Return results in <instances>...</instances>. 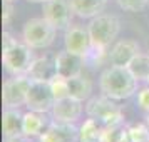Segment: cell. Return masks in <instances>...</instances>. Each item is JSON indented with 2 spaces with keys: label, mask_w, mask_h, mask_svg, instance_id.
Instances as JSON below:
<instances>
[{
  "label": "cell",
  "mask_w": 149,
  "mask_h": 142,
  "mask_svg": "<svg viewBox=\"0 0 149 142\" xmlns=\"http://www.w3.org/2000/svg\"><path fill=\"white\" fill-rule=\"evenodd\" d=\"M137 82L139 80H136L127 67L111 65L102 70L99 77V89L102 95L112 100H124L137 90Z\"/></svg>",
  "instance_id": "6da1fadb"
},
{
  "label": "cell",
  "mask_w": 149,
  "mask_h": 142,
  "mask_svg": "<svg viewBox=\"0 0 149 142\" xmlns=\"http://www.w3.org/2000/svg\"><path fill=\"white\" fill-rule=\"evenodd\" d=\"M34 48L29 47L25 42H19L7 32L3 34V52L2 64L10 75H27L29 69L34 62Z\"/></svg>",
  "instance_id": "7a4b0ae2"
},
{
  "label": "cell",
  "mask_w": 149,
  "mask_h": 142,
  "mask_svg": "<svg viewBox=\"0 0 149 142\" xmlns=\"http://www.w3.org/2000/svg\"><path fill=\"white\" fill-rule=\"evenodd\" d=\"M87 30H89V35H91L92 47L106 50L121 32V22L116 15L101 14L94 17V19H91Z\"/></svg>",
  "instance_id": "3957f363"
},
{
  "label": "cell",
  "mask_w": 149,
  "mask_h": 142,
  "mask_svg": "<svg viewBox=\"0 0 149 142\" xmlns=\"http://www.w3.org/2000/svg\"><path fill=\"white\" fill-rule=\"evenodd\" d=\"M57 28L50 25L44 17L30 19L22 28V40L32 48H47L55 40Z\"/></svg>",
  "instance_id": "277c9868"
},
{
  "label": "cell",
  "mask_w": 149,
  "mask_h": 142,
  "mask_svg": "<svg viewBox=\"0 0 149 142\" xmlns=\"http://www.w3.org/2000/svg\"><path fill=\"white\" fill-rule=\"evenodd\" d=\"M86 114H87V117H94L97 121H101L106 127L121 125L122 119H124L121 107L106 95L91 97L86 102Z\"/></svg>",
  "instance_id": "5b68a950"
},
{
  "label": "cell",
  "mask_w": 149,
  "mask_h": 142,
  "mask_svg": "<svg viewBox=\"0 0 149 142\" xmlns=\"http://www.w3.org/2000/svg\"><path fill=\"white\" fill-rule=\"evenodd\" d=\"M30 85L29 75H10L2 85V102L5 109H20L27 102Z\"/></svg>",
  "instance_id": "8992f818"
},
{
  "label": "cell",
  "mask_w": 149,
  "mask_h": 142,
  "mask_svg": "<svg viewBox=\"0 0 149 142\" xmlns=\"http://www.w3.org/2000/svg\"><path fill=\"white\" fill-rule=\"evenodd\" d=\"M54 104H55V97L52 94V89H50L49 82L30 80L29 92H27V102H25L29 110L50 114Z\"/></svg>",
  "instance_id": "52a82bcc"
},
{
  "label": "cell",
  "mask_w": 149,
  "mask_h": 142,
  "mask_svg": "<svg viewBox=\"0 0 149 142\" xmlns=\"http://www.w3.org/2000/svg\"><path fill=\"white\" fill-rule=\"evenodd\" d=\"M42 12L44 19L54 25L57 30H67L69 25L72 24V8L69 0H47L45 3H42Z\"/></svg>",
  "instance_id": "ba28073f"
},
{
  "label": "cell",
  "mask_w": 149,
  "mask_h": 142,
  "mask_svg": "<svg viewBox=\"0 0 149 142\" xmlns=\"http://www.w3.org/2000/svg\"><path fill=\"white\" fill-rule=\"evenodd\" d=\"M86 112V105L84 102L72 99V97H65V99H59L55 100L54 107L50 110V117L54 122H61V124H75Z\"/></svg>",
  "instance_id": "9c48e42d"
},
{
  "label": "cell",
  "mask_w": 149,
  "mask_h": 142,
  "mask_svg": "<svg viewBox=\"0 0 149 142\" xmlns=\"http://www.w3.org/2000/svg\"><path fill=\"white\" fill-rule=\"evenodd\" d=\"M64 48L72 54L87 57L91 48H92V42H91L87 27H82L79 24H70L69 28L65 30V35H64Z\"/></svg>",
  "instance_id": "30bf717a"
},
{
  "label": "cell",
  "mask_w": 149,
  "mask_h": 142,
  "mask_svg": "<svg viewBox=\"0 0 149 142\" xmlns=\"http://www.w3.org/2000/svg\"><path fill=\"white\" fill-rule=\"evenodd\" d=\"M54 60H55L57 75H61L64 79H72V77L81 75L82 69L86 65V57L72 54V52H69L65 48L55 54Z\"/></svg>",
  "instance_id": "8fae6325"
},
{
  "label": "cell",
  "mask_w": 149,
  "mask_h": 142,
  "mask_svg": "<svg viewBox=\"0 0 149 142\" xmlns=\"http://www.w3.org/2000/svg\"><path fill=\"white\" fill-rule=\"evenodd\" d=\"M39 142H77L79 141V129L75 124H61V122H50L40 137Z\"/></svg>",
  "instance_id": "7c38bea8"
},
{
  "label": "cell",
  "mask_w": 149,
  "mask_h": 142,
  "mask_svg": "<svg viewBox=\"0 0 149 142\" xmlns=\"http://www.w3.org/2000/svg\"><path fill=\"white\" fill-rule=\"evenodd\" d=\"M137 54H141L137 42L132 39H124L119 40L109 52V62L111 65H117V67H127L129 62L134 59Z\"/></svg>",
  "instance_id": "4fadbf2b"
},
{
  "label": "cell",
  "mask_w": 149,
  "mask_h": 142,
  "mask_svg": "<svg viewBox=\"0 0 149 142\" xmlns=\"http://www.w3.org/2000/svg\"><path fill=\"white\" fill-rule=\"evenodd\" d=\"M52 119H49L45 112H35L29 110L24 114V137L35 139L40 137V134L50 125Z\"/></svg>",
  "instance_id": "5bb4252c"
},
{
  "label": "cell",
  "mask_w": 149,
  "mask_h": 142,
  "mask_svg": "<svg viewBox=\"0 0 149 142\" xmlns=\"http://www.w3.org/2000/svg\"><path fill=\"white\" fill-rule=\"evenodd\" d=\"M2 129L3 137H22L24 135V114L19 109H3L2 115Z\"/></svg>",
  "instance_id": "9a60e30c"
},
{
  "label": "cell",
  "mask_w": 149,
  "mask_h": 142,
  "mask_svg": "<svg viewBox=\"0 0 149 142\" xmlns=\"http://www.w3.org/2000/svg\"><path fill=\"white\" fill-rule=\"evenodd\" d=\"M29 79L30 80H40V82H50L57 75L55 70V60L50 57H37L34 59L32 65L29 69Z\"/></svg>",
  "instance_id": "2e32d148"
},
{
  "label": "cell",
  "mask_w": 149,
  "mask_h": 142,
  "mask_svg": "<svg viewBox=\"0 0 149 142\" xmlns=\"http://www.w3.org/2000/svg\"><path fill=\"white\" fill-rule=\"evenodd\" d=\"M70 8L79 19H94L104 12L107 0H69Z\"/></svg>",
  "instance_id": "e0dca14e"
},
{
  "label": "cell",
  "mask_w": 149,
  "mask_h": 142,
  "mask_svg": "<svg viewBox=\"0 0 149 142\" xmlns=\"http://www.w3.org/2000/svg\"><path fill=\"white\" fill-rule=\"evenodd\" d=\"M69 80V97L72 99H77L81 102H87L92 95V80H89L82 75H77V77H72V79H67Z\"/></svg>",
  "instance_id": "ac0fdd59"
},
{
  "label": "cell",
  "mask_w": 149,
  "mask_h": 142,
  "mask_svg": "<svg viewBox=\"0 0 149 142\" xmlns=\"http://www.w3.org/2000/svg\"><path fill=\"white\" fill-rule=\"evenodd\" d=\"M104 124L94 117H89L79 127V141L77 142H101V135L104 130Z\"/></svg>",
  "instance_id": "d6986e66"
},
{
  "label": "cell",
  "mask_w": 149,
  "mask_h": 142,
  "mask_svg": "<svg viewBox=\"0 0 149 142\" xmlns=\"http://www.w3.org/2000/svg\"><path fill=\"white\" fill-rule=\"evenodd\" d=\"M129 72L134 75L136 80L139 82H148L149 79V54H137L129 62Z\"/></svg>",
  "instance_id": "ffe728a7"
},
{
  "label": "cell",
  "mask_w": 149,
  "mask_h": 142,
  "mask_svg": "<svg viewBox=\"0 0 149 142\" xmlns=\"http://www.w3.org/2000/svg\"><path fill=\"white\" fill-rule=\"evenodd\" d=\"M131 142H149V125L148 124H129L127 127Z\"/></svg>",
  "instance_id": "44dd1931"
},
{
  "label": "cell",
  "mask_w": 149,
  "mask_h": 142,
  "mask_svg": "<svg viewBox=\"0 0 149 142\" xmlns=\"http://www.w3.org/2000/svg\"><path fill=\"white\" fill-rule=\"evenodd\" d=\"M49 84H50V89H52V94H54L55 100L69 97V80L67 79H64L61 75H55Z\"/></svg>",
  "instance_id": "7402d4cb"
},
{
  "label": "cell",
  "mask_w": 149,
  "mask_h": 142,
  "mask_svg": "<svg viewBox=\"0 0 149 142\" xmlns=\"http://www.w3.org/2000/svg\"><path fill=\"white\" fill-rule=\"evenodd\" d=\"M149 0H117V5L126 12H141L148 7Z\"/></svg>",
  "instance_id": "603a6c76"
},
{
  "label": "cell",
  "mask_w": 149,
  "mask_h": 142,
  "mask_svg": "<svg viewBox=\"0 0 149 142\" xmlns=\"http://www.w3.org/2000/svg\"><path fill=\"white\" fill-rule=\"evenodd\" d=\"M137 107L144 114H149V84L148 87H142L137 90Z\"/></svg>",
  "instance_id": "cb8c5ba5"
},
{
  "label": "cell",
  "mask_w": 149,
  "mask_h": 142,
  "mask_svg": "<svg viewBox=\"0 0 149 142\" xmlns=\"http://www.w3.org/2000/svg\"><path fill=\"white\" fill-rule=\"evenodd\" d=\"M12 17H14V5H12V2L3 0V15H2L3 25H8L10 20H12Z\"/></svg>",
  "instance_id": "d4e9b609"
},
{
  "label": "cell",
  "mask_w": 149,
  "mask_h": 142,
  "mask_svg": "<svg viewBox=\"0 0 149 142\" xmlns=\"http://www.w3.org/2000/svg\"><path fill=\"white\" fill-rule=\"evenodd\" d=\"M3 142H29V139L22 135V137H10V139H5Z\"/></svg>",
  "instance_id": "484cf974"
},
{
  "label": "cell",
  "mask_w": 149,
  "mask_h": 142,
  "mask_svg": "<svg viewBox=\"0 0 149 142\" xmlns=\"http://www.w3.org/2000/svg\"><path fill=\"white\" fill-rule=\"evenodd\" d=\"M27 2H34V3H45L47 0H27Z\"/></svg>",
  "instance_id": "4316f807"
},
{
  "label": "cell",
  "mask_w": 149,
  "mask_h": 142,
  "mask_svg": "<svg viewBox=\"0 0 149 142\" xmlns=\"http://www.w3.org/2000/svg\"><path fill=\"white\" fill-rule=\"evenodd\" d=\"M146 124L149 125V114H146Z\"/></svg>",
  "instance_id": "83f0119b"
},
{
  "label": "cell",
  "mask_w": 149,
  "mask_h": 142,
  "mask_svg": "<svg viewBox=\"0 0 149 142\" xmlns=\"http://www.w3.org/2000/svg\"><path fill=\"white\" fill-rule=\"evenodd\" d=\"M7 2H14V0H7Z\"/></svg>",
  "instance_id": "f1b7e54d"
},
{
  "label": "cell",
  "mask_w": 149,
  "mask_h": 142,
  "mask_svg": "<svg viewBox=\"0 0 149 142\" xmlns=\"http://www.w3.org/2000/svg\"><path fill=\"white\" fill-rule=\"evenodd\" d=\"M148 84H149V79H148Z\"/></svg>",
  "instance_id": "f546056e"
},
{
  "label": "cell",
  "mask_w": 149,
  "mask_h": 142,
  "mask_svg": "<svg viewBox=\"0 0 149 142\" xmlns=\"http://www.w3.org/2000/svg\"><path fill=\"white\" fill-rule=\"evenodd\" d=\"M148 54H149V52H148Z\"/></svg>",
  "instance_id": "4dcf8cb0"
}]
</instances>
